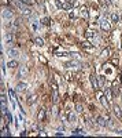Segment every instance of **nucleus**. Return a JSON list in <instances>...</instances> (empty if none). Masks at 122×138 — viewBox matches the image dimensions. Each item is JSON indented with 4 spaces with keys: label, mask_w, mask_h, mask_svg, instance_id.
I'll list each match as a JSON object with an SVG mask.
<instances>
[{
    "label": "nucleus",
    "mask_w": 122,
    "mask_h": 138,
    "mask_svg": "<svg viewBox=\"0 0 122 138\" xmlns=\"http://www.w3.org/2000/svg\"><path fill=\"white\" fill-rule=\"evenodd\" d=\"M81 46H82V47H85V48H92V44H91L89 42H84V43L81 44Z\"/></svg>",
    "instance_id": "a878e982"
},
{
    "label": "nucleus",
    "mask_w": 122,
    "mask_h": 138,
    "mask_svg": "<svg viewBox=\"0 0 122 138\" xmlns=\"http://www.w3.org/2000/svg\"><path fill=\"white\" fill-rule=\"evenodd\" d=\"M35 2H37V3H43V0H35Z\"/></svg>",
    "instance_id": "58836bf2"
},
{
    "label": "nucleus",
    "mask_w": 122,
    "mask_h": 138,
    "mask_svg": "<svg viewBox=\"0 0 122 138\" xmlns=\"http://www.w3.org/2000/svg\"><path fill=\"white\" fill-rule=\"evenodd\" d=\"M97 79H99V84L103 86V84H104V77H103V76H99Z\"/></svg>",
    "instance_id": "7c9ffc66"
},
{
    "label": "nucleus",
    "mask_w": 122,
    "mask_h": 138,
    "mask_svg": "<svg viewBox=\"0 0 122 138\" xmlns=\"http://www.w3.org/2000/svg\"><path fill=\"white\" fill-rule=\"evenodd\" d=\"M67 120H69L70 123L76 122V115H74V112H73V111H67Z\"/></svg>",
    "instance_id": "ddd939ff"
},
{
    "label": "nucleus",
    "mask_w": 122,
    "mask_h": 138,
    "mask_svg": "<svg viewBox=\"0 0 122 138\" xmlns=\"http://www.w3.org/2000/svg\"><path fill=\"white\" fill-rule=\"evenodd\" d=\"M101 4H103L104 7H107V6H110V4H111V0H103V2H101Z\"/></svg>",
    "instance_id": "c85d7f7f"
},
{
    "label": "nucleus",
    "mask_w": 122,
    "mask_h": 138,
    "mask_svg": "<svg viewBox=\"0 0 122 138\" xmlns=\"http://www.w3.org/2000/svg\"><path fill=\"white\" fill-rule=\"evenodd\" d=\"M28 75H29V68L28 66L23 65V66L19 68V76H21V77H26Z\"/></svg>",
    "instance_id": "423d86ee"
},
{
    "label": "nucleus",
    "mask_w": 122,
    "mask_h": 138,
    "mask_svg": "<svg viewBox=\"0 0 122 138\" xmlns=\"http://www.w3.org/2000/svg\"><path fill=\"white\" fill-rule=\"evenodd\" d=\"M104 95L107 97V100L111 101V98H113V91H111V88H106L104 90Z\"/></svg>",
    "instance_id": "2eb2a0df"
},
{
    "label": "nucleus",
    "mask_w": 122,
    "mask_h": 138,
    "mask_svg": "<svg viewBox=\"0 0 122 138\" xmlns=\"http://www.w3.org/2000/svg\"><path fill=\"white\" fill-rule=\"evenodd\" d=\"M28 88V84L26 83H23V82H21V83H18L17 84V91H19V93H23Z\"/></svg>",
    "instance_id": "9d476101"
},
{
    "label": "nucleus",
    "mask_w": 122,
    "mask_h": 138,
    "mask_svg": "<svg viewBox=\"0 0 122 138\" xmlns=\"http://www.w3.org/2000/svg\"><path fill=\"white\" fill-rule=\"evenodd\" d=\"M2 17H3V19H4V21H6V19H7V21H11V19L14 18L12 13L10 11V10H7V8H4V10H3V13H2Z\"/></svg>",
    "instance_id": "20e7f679"
},
{
    "label": "nucleus",
    "mask_w": 122,
    "mask_h": 138,
    "mask_svg": "<svg viewBox=\"0 0 122 138\" xmlns=\"http://www.w3.org/2000/svg\"><path fill=\"white\" fill-rule=\"evenodd\" d=\"M37 120L38 122H44V120H45V109H43V108H41V109L38 111V113H37Z\"/></svg>",
    "instance_id": "6e6552de"
},
{
    "label": "nucleus",
    "mask_w": 122,
    "mask_h": 138,
    "mask_svg": "<svg viewBox=\"0 0 122 138\" xmlns=\"http://www.w3.org/2000/svg\"><path fill=\"white\" fill-rule=\"evenodd\" d=\"M2 109H3V115L7 113V108H6V104H2Z\"/></svg>",
    "instance_id": "473e14b6"
},
{
    "label": "nucleus",
    "mask_w": 122,
    "mask_h": 138,
    "mask_svg": "<svg viewBox=\"0 0 122 138\" xmlns=\"http://www.w3.org/2000/svg\"><path fill=\"white\" fill-rule=\"evenodd\" d=\"M100 102H101V105H103V106L106 108V109H109V108H110V104H109V100H107V97H106V95H103V97H101V98H100Z\"/></svg>",
    "instance_id": "f8f14e48"
},
{
    "label": "nucleus",
    "mask_w": 122,
    "mask_h": 138,
    "mask_svg": "<svg viewBox=\"0 0 122 138\" xmlns=\"http://www.w3.org/2000/svg\"><path fill=\"white\" fill-rule=\"evenodd\" d=\"M30 26H32V29H33V31H37V29L38 28H40V22H38V21H33L32 24H30Z\"/></svg>",
    "instance_id": "a211bd4d"
},
{
    "label": "nucleus",
    "mask_w": 122,
    "mask_h": 138,
    "mask_svg": "<svg viewBox=\"0 0 122 138\" xmlns=\"http://www.w3.org/2000/svg\"><path fill=\"white\" fill-rule=\"evenodd\" d=\"M80 14H81V17L88 18V10H86V7H81L80 8Z\"/></svg>",
    "instance_id": "f3484780"
},
{
    "label": "nucleus",
    "mask_w": 122,
    "mask_h": 138,
    "mask_svg": "<svg viewBox=\"0 0 122 138\" xmlns=\"http://www.w3.org/2000/svg\"><path fill=\"white\" fill-rule=\"evenodd\" d=\"M85 36H86V39H89V40H92V39H95V32H92V31H86Z\"/></svg>",
    "instance_id": "412c9836"
},
{
    "label": "nucleus",
    "mask_w": 122,
    "mask_h": 138,
    "mask_svg": "<svg viewBox=\"0 0 122 138\" xmlns=\"http://www.w3.org/2000/svg\"><path fill=\"white\" fill-rule=\"evenodd\" d=\"M84 119H85V123H86V124H89V126H91V117L88 116V115H85V116H84Z\"/></svg>",
    "instance_id": "c756f323"
},
{
    "label": "nucleus",
    "mask_w": 122,
    "mask_h": 138,
    "mask_svg": "<svg viewBox=\"0 0 122 138\" xmlns=\"http://www.w3.org/2000/svg\"><path fill=\"white\" fill-rule=\"evenodd\" d=\"M113 111H114V115L117 117H119V119H122V111H121V108L118 105H114L113 106Z\"/></svg>",
    "instance_id": "1a4fd4ad"
},
{
    "label": "nucleus",
    "mask_w": 122,
    "mask_h": 138,
    "mask_svg": "<svg viewBox=\"0 0 122 138\" xmlns=\"http://www.w3.org/2000/svg\"><path fill=\"white\" fill-rule=\"evenodd\" d=\"M2 104H6V95H2Z\"/></svg>",
    "instance_id": "4c0bfd02"
},
{
    "label": "nucleus",
    "mask_w": 122,
    "mask_h": 138,
    "mask_svg": "<svg viewBox=\"0 0 122 138\" xmlns=\"http://www.w3.org/2000/svg\"><path fill=\"white\" fill-rule=\"evenodd\" d=\"M59 101V94H58V87H52V102L56 104Z\"/></svg>",
    "instance_id": "39448f33"
},
{
    "label": "nucleus",
    "mask_w": 122,
    "mask_h": 138,
    "mask_svg": "<svg viewBox=\"0 0 122 138\" xmlns=\"http://www.w3.org/2000/svg\"><path fill=\"white\" fill-rule=\"evenodd\" d=\"M38 60H40L43 64H47V60H45V58H44L43 55H40V57H38Z\"/></svg>",
    "instance_id": "72a5a7b5"
},
{
    "label": "nucleus",
    "mask_w": 122,
    "mask_h": 138,
    "mask_svg": "<svg viewBox=\"0 0 122 138\" xmlns=\"http://www.w3.org/2000/svg\"><path fill=\"white\" fill-rule=\"evenodd\" d=\"M41 24H43V25H50V24H51V19L48 18V17H44V18L41 19Z\"/></svg>",
    "instance_id": "b1692460"
},
{
    "label": "nucleus",
    "mask_w": 122,
    "mask_h": 138,
    "mask_svg": "<svg viewBox=\"0 0 122 138\" xmlns=\"http://www.w3.org/2000/svg\"><path fill=\"white\" fill-rule=\"evenodd\" d=\"M82 111H84V106H82V104L77 102V104H76V112H78V113H82Z\"/></svg>",
    "instance_id": "aec40b11"
},
{
    "label": "nucleus",
    "mask_w": 122,
    "mask_h": 138,
    "mask_svg": "<svg viewBox=\"0 0 122 138\" xmlns=\"http://www.w3.org/2000/svg\"><path fill=\"white\" fill-rule=\"evenodd\" d=\"M89 80H91V83H92V87H93V90H95V91L99 90V87H100V84H99V79H97V76L95 75V73H92V75L89 76Z\"/></svg>",
    "instance_id": "f03ea898"
},
{
    "label": "nucleus",
    "mask_w": 122,
    "mask_h": 138,
    "mask_svg": "<svg viewBox=\"0 0 122 138\" xmlns=\"http://www.w3.org/2000/svg\"><path fill=\"white\" fill-rule=\"evenodd\" d=\"M10 133H8V130H6V129H3V135H8Z\"/></svg>",
    "instance_id": "e433bc0d"
},
{
    "label": "nucleus",
    "mask_w": 122,
    "mask_h": 138,
    "mask_svg": "<svg viewBox=\"0 0 122 138\" xmlns=\"http://www.w3.org/2000/svg\"><path fill=\"white\" fill-rule=\"evenodd\" d=\"M21 2H22V3H25L26 6H32V4L35 3V2H33V0H21Z\"/></svg>",
    "instance_id": "cd10ccee"
},
{
    "label": "nucleus",
    "mask_w": 122,
    "mask_h": 138,
    "mask_svg": "<svg viewBox=\"0 0 122 138\" xmlns=\"http://www.w3.org/2000/svg\"><path fill=\"white\" fill-rule=\"evenodd\" d=\"M103 97V94H101V91H99V90H96V98L97 100H100V98Z\"/></svg>",
    "instance_id": "2f4dec72"
},
{
    "label": "nucleus",
    "mask_w": 122,
    "mask_h": 138,
    "mask_svg": "<svg viewBox=\"0 0 122 138\" xmlns=\"http://www.w3.org/2000/svg\"><path fill=\"white\" fill-rule=\"evenodd\" d=\"M22 14L25 17H35V13H33V10L30 7H26V8H23L22 10Z\"/></svg>",
    "instance_id": "0eeeda50"
},
{
    "label": "nucleus",
    "mask_w": 122,
    "mask_h": 138,
    "mask_svg": "<svg viewBox=\"0 0 122 138\" xmlns=\"http://www.w3.org/2000/svg\"><path fill=\"white\" fill-rule=\"evenodd\" d=\"M96 122H97V124L101 126V127H106V126H107V122H106V119H104L103 116H97Z\"/></svg>",
    "instance_id": "9b49d317"
},
{
    "label": "nucleus",
    "mask_w": 122,
    "mask_h": 138,
    "mask_svg": "<svg viewBox=\"0 0 122 138\" xmlns=\"http://www.w3.org/2000/svg\"><path fill=\"white\" fill-rule=\"evenodd\" d=\"M12 40H14V34L12 33H7L6 36H4V42H6L7 44L12 43Z\"/></svg>",
    "instance_id": "4468645a"
},
{
    "label": "nucleus",
    "mask_w": 122,
    "mask_h": 138,
    "mask_svg": "<svg viewBox=\"0 0 122 138\" xmlns=\"http://www.w3.org/2000/svg\"><path fill=\"white\" fill-rule=\"evenodd\" d=\"M111 64H113V65H118V60H115V58L111 60Z\"/></svg>",
    "instance_id": "f704fd0d"
},
{
    "label": "nucleus",
    "mask_w": 122,
    "mask_h": 138,
    "mask_svg": "<svg viewBox=\"0 0 122 138\" xmlns=\"http://www.w3.org/2000/svg\"><path fill=\"white\" fill-rule=\"evenodd\" d=\"M35 43H36V46H38V47L44 46V40H43L41 37H36V39H35Z\"/></svg>",
    "instance_id": "4be33fe9"
},
{
    "label": "nucleus",
    "mask_w": 122,
    "mask_h": 138,
    "mask_svg": "<svg viewBox=\"0 0 122 138\" xmlns=\"http://www.w3.org/2000/svg\"><path fill=\"white\" fill-rule=\"evenodd\" d=\"M100 29L103 32H110L111 31V22L109 21V19H106V18H103L100 21Z\"/></svg>",
    "instance_id": "f257e3e1"
},
{
    "label": "nucleus",
    "mask_w": 122,
    "mask_h": 138,
    "mask_svg": "<svg viewBox=\"0 0 122 138\" xmlns=\"http://www.w3.org/2000/svg\"><path fill=\"white\" fill-rule=\"evenodd\" d=\"M7 66H8V68H17V66H18V62H17V61H10V62L7 64Z\"/></svg>",
    "instance_id": "393cba45"
},
{
    "label": "nucleus",
    "mask_w": 122,
    "mask_h": 138,
    "mask_svg": "<svg viewBox=\"0 0 122 138\" xmlns=\"http://www.w3.org/2000/svg\"><path fill=\"white\" fill-rule=\"evenodd\" d=\"M111 91H113L114 95H119V94H121V84H119V80H114V82H113V87H111Z\"/></svg>",
    "instance_id": "7ed1b4c3"
},
{
    "label": "nucleus",
    "mask_w": 122,
    "mask_h": 138,
    "mask_svg": "<svg viewBox=\"0 0 122 138\" xmlns=\"http://www.w3.org/2000/svg\"><path fill=\"white\" fill-rule=\"evenodd\" d=\"M109 54H110V50H109V48H106V50L101 51V57H109Z\"/></svg>",
    "instance_id": "bb28decb"
},
{
    "label": "nucleus",
    "mask_w": 122,
    "mask_h": 138,
    "mask_svg": "<svg viewBox=\"0 0 122 138\" xmlns=\"http://www.w3.org/2000/svg\"><path fill=\"white\" fill-rule=\"evenodd\" d=\"M118 21H119V14L118 13H113V14H111V22L117 24Z\"/></svg>",
    "instance_id": "dca6fc26"
},
{
    "label": "nucleus",
    "mask_w": 122,
    "mask_h": 138,
    "mask_svg": "<svg viewBox=\"0 0 122 138\" xmlns=\"http://www.w3.org/2000/svg\"><path fill=\"white\" fill-rule=\"evenodd\" d=\"M36 98H37L36 94H33V95H30V97H28V104H35V102H36Z\"/></svg>",
    "instance_id": "5701e85b"
},
{
    "label": "nucleus",
    "mask_w": 122,
    "mask_h": 138,
    "mask_svg": "<svg viewBox=\"0 0 122 138\" xmlns=\"http://www.w3.org/2000/svg\"><path fill=\"white\" fill-rule=\"evenodd\" d=\"M8 55L10 57H17L18 55V50H17V48H11V50H8Z\"/></svg>",
    "instance_id": "6ab92c4d"
},
{
    "label": "nucleus",
    "mask_w": 122,
    "mask_h": 138,
    "mask_svg": "<svg viewBox=\"0 0 122 138\" xmlns=\"http://www.w3.org/2000/svg\"><path fill=\"white\" fill-rule=\"evenodd\" d=\"M66 79L67 80H71V73H66Z\"/></svg>",
    "instance_id": "c9c22d12"
}]
</instances>
